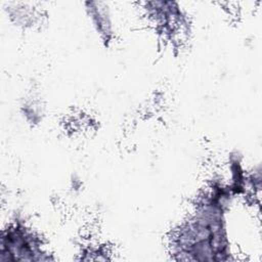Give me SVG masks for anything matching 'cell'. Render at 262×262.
<instances>
[{"mask_svg": "<svg viewBox=\"0 0 262 262\" xmlns=\"http://www.w3.org/2000/svg\"><path fill=\"white\" fill-rule=\"evenodd\" d=\"M86 10L90 19L100 35V37L105 42H110L113 38V21L110 13V9L104 2L90 1L86 2Z\"/></svg>", "mask_w": 262, "mask_h": 262, "instance_id": "cell-1", "label": "cell"}]
</instances>
